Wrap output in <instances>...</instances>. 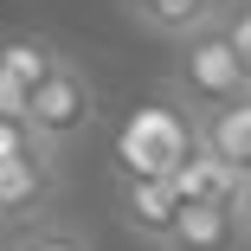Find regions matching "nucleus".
<instances>
[{"instance_id": "f257e3e1", "label": "nucleus", "mask_w": 251, "mask_h": 251, "mask_svg": "<svg viewBox=\"0 0 251 251\" xmlns=\"http://www.w3.org/2000/svg\"><path fill=\"white\" fill-rule=\"evenodd\" d=\"M193 148H200V123L180 97L142 103L116 135V180H168Z\"/></svg>"}, {"instance_id": "f03ea898", "label": "nucleus", "mask_w": 251, "mask_h": 251, "mask_svg": "<svg viewBox=\"0 0 251 251\" xmlns=\"http://www.w3.org/2000/svg\"><path fill=\"white\" fill-rule=\"evenodd\" d=\"M245 90H251V77H245V65L232 52L226 26H200V32L180 39V71H174L168 97H180V103L200 116V110H219V103H232Z\"/></svg>"}, {"instance_id": "7ed1b4c3", "label": "nucleus", "mask_w": 251, "mask_h": 251, "mask_svg": "<svg viewBox=\"0 0 251 251\" xmlns=\"http://www.w3.org/2000/svg\"><path fill=\"white\" fill-rule=\"evenodd\" d=\"M26 123L45 148H71L90 123H97V84L84 77V65H58L52 77H39L32 97H26Z\"/></svg>"}, {"instance_id": "20e7f679", "label": "nucleus", "mask_w": 251, "mask_h": 251, "mask_svg": "<svg viewBox=\"0 0 251 251\" xmlns=\"http://www.w3.org/2000/svg\"><path fill=\"white\" fill-rule=\"evenodd\" d=\"M161 251H251V219L238 200H180Z\"/></svg>"}, {"instance_id": "39448f33", "label": "nucleus", "mask_w": 251, "mask_h": 251, "mask_svg": "<svg viewBox=\"0 0 251 251\" xmlns=\"http://www.w3.org/2000/svg\"><path fill=\"white\" fill-rule=\"evenodd\" d=\"M116 200H123V219H129V232H142L148 245H168V232H174V219H180V193H174V180H116Z\"/></svg>"}, {"instance_id": "423d86ee", "label": "nucleus", "mask_w": 251, "mask_h": 251, "mask_svg": "<svg viewBox=\"0 0 251 251\" xmlns=\"http://www.w3.org/2000/svg\"><path fill=\"white\" fill-rule=\"evenodd\" d=\"M193 123H200V142L251 180V90L232 97V103H219V110H200Z\"/></svg>"}, {"instance_id": "0eeeda50", "label": "nucleus", "mask_w": 251, "mask_h": 251, "mask_svg": "<svg viewBox=\"0 0 251 251\" xmlns=\"http://www.w3.org/2000/svg\"><path fill=\"white\" fill-rule=\"evenodd\" d=\"M232 7H238V0H148L135 20L155 26V32H168V39H187V32H200V26H219Z\"/></svg>"}, {"instance_id": "6e6552de", "label": "nucleus", "mask_w": 251, "mask_h": 251, "mask_svg": "<svg viewBox=\"0 0 251 251\" xmlns=\"http://www.w3.org/2000/svg\"><path fill=\"white\" fill-rule=\"evenodd\" d=\"M58 65H65V58H58V45H45V39H32V32L0 39V77L26 84V97H32V84H39V77H52Z\"/></svg>"}, {"instance_id": "1a4fd4ad", "label": "nucleus", "mask_w": 251, "mask_h": 251, "mask_svg": "<svg viewBox=\"0 0 251 251\" xmlns=\"http://www.w3.org/2000/svg\"><path fill=\"white\" fill-rule=\"evenodd\" d=\"M45 200V161L20 155V161H0V213H26Z\"/></svg>"}, {"instance_id": "9d476101", "label": "nucleus", "mask_w": 251, "mask_h": 251, "mask_svg": "<svg viewBox=\"0 0 251 251\" xmlns=\"http://www.w3.org/2000/svg\"><path fill=\"white\" fill-rule=\"evenodd\" d=\"M26 245H32V251H90V238L71 232L65 219H39V226L26 232Z\"/></svg>"}, {"instance_id": "9b49d317", "label": "nucleus", "mask_w": 251, "mask_h": 251, "mask_svg": "<svg viewBox=\"0 0 251 251\" xmlns=\"http://www.w3.org/2000/svg\"><path fill=\"white\" fill-rule=\"evenodd\" d=\"M226 26V39H232V52H238V65H245V77H251V0H238V7L219 20Z\"/></svg>"}, {"instance_id": "f8f14e48", "label": "nucleus", "mask_w": 251, "mask_h": 251, "mask_svg": "<svg viewBox=\"0 0 251 251\" xmlns=\"http://www.w3.org/2000/svg\"><path fill=\"white\" fill-rule=\"evenodd\" d=\"M0 251H32V245H26V232H13V238H0Z\"/></svg>"}, {"instance_id": "ddd939ff", "label": "nucleus", "mask_w": 251, "mask_h": 251, "mask_svg": "<svg viewBox=\"0 0 251 251\" xmlns=\"http://www.w3.org/2000/svg\"><path fill=\"white\" fill-rule=\"evenodd\" d=\"M238 206H245V219H251V180H245V200H238Z\"/></svg>"}]
</instances>
